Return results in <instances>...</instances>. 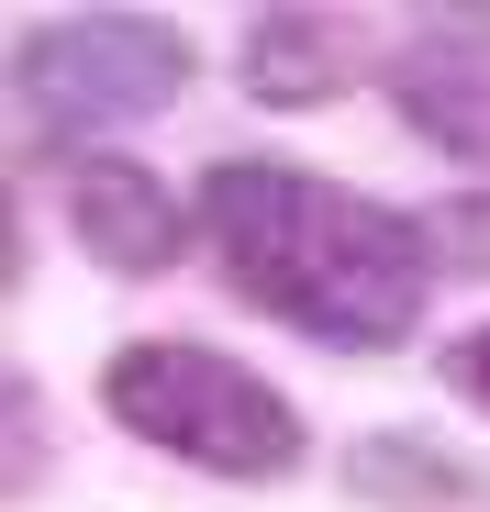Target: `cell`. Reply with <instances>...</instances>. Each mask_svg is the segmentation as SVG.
Returning a JSON list of instances; mask_svg holds the SVG:
<instances>
[{"instance_id":"6da1fadb","label":"cell","mask_w":490,"mask_h":512,"mask_svg":"<svg viewBox=\"0 0 490 512\" xmlns=\"http://www.w3.org/2000/svg\"><path fill=\"white\" fill-rule=\"evenodd\" d=\"M190 212H201V245L234 279V301L335 357H379L424 323V290H435L424 212H401L379 190H346L290 156H223V167H201Z\"/></svg>"},{"instance_id":"7a4b0ae2","label":"cell","mask_w":490,"mask_h":512,"mask_svg":"<svg viewBox=\"0 0 490 512\" xmlns=\"http://www.w3.org/2000/svg\"><path fill=\"white\" fill-rule=\"evenodd\" d=\"M101 412L123 423L134 446L179 457L201 479H245V490L290 479L301 446H312L290 390H268L245 357L201 346V334H134V346H112L101 357Z\"/></svg>"},{"instance_id":"3957f363","label":"cell","mask_w":490,"mask_h":512,"mask_svg":"<svg viewBox=\"0 0 490 512\" xmlns=\"http://www.w3.org/2000/svg\"><path fill=\"white\" fill-rule=\"evenodd\" d=\"M190 78H201V56L168 12H56V23H23V45H12V101H23L34 145L145 123Z\"/></svg>"},{"instance_id":"277c9868","label":"cell","mask_w":490,"mask_h":512,"mask_svg":"<svg viewBox=\"0 0 490 512\" xmlns=\"http://www.w3.org/2000/svg\"><path fill=\"white\" fill-rule=\"evenodd\" d=\"M67 234H78L90 268L156 279V268H179V256L201 245V212L156 179L145 156H67Z\"/></svg>"},{"instance_id":"5b68a950","label":"cell","mask_w":490,"mask_h":512,"mask_svg":"<svg viewBox=\"0 0 490 512\" xmlns=\"http://www.w3.org/2000/svg\"><path fill=\"white\" fill-rule=\"evenodd\" d=\"M390 112L446 156H490V12H424L390 56Z\"/></svg>"},{"instance_id":"8992f818","label":"cell","mask_w":490,"mask_h":512,"mask_svg":"<svg viewBox=\"0 0 490 512\" xmlns=\"http://www.w3.org/2000/svg\"><path fill=\"white\" fill-rule=\"evenodd\" d=\"M234 78H245V101H268V112H312V101H335L346 78H357V45L335 12H257L234 45Z\"/></svg>"},{"instance_id":"52a82bcc","label":"cell","mask_w":490,"mask_h":512,"mask_svg":"<svg viewBox=\"0 0 490 512\" xmlns=\"http://www.w3.org/2000/svg\"><path fill=\"white\" fill-rule=\"evenodd\" d=\"M346 479H357V501H390V512H446V501L490 490V468L457 457V446H435V435H357Z\"/></svg>"},{"instance_id":"ba28073f","label":"cell","mask_w":490,"mask_h":512,"mask_svg":"<svg viewBox=\"0 0 490 512\" xmlns=\"http://www.w3.org/2000/svg\"><path fill=\"white\" fill-rule=\"evenodd\" d=\"M424 245H435V279H490V179L457 190V201H435Z\"/></svg>"},{"instance_id":"9c48e42d","label":"cell","mask_w":490,"mask_h":512,"mask_svg":"<svg viewBox=\"0 0 490 512\" xmlns=\"http://www.w3.org/2000/svg\"><path fill=\"white\" fill-rule=\"evenodd\" d=\"M446 390H457L468 412H490V323H479V334H457V346H446Z\"/></svg>"}]
</instances>
